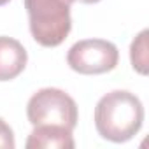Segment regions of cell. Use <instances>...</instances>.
<instances>
[{
    "label": "cell",
    "mask_w": 149,
    "mask_h": 149,
    "mask_svg": "<svg viewBox=\"0 0 149 149\" xmlns=\"http://www.w3.org/2000/svg\"><path fill=\"white\" fill-rule=\"evenodd\" d=\"M119 60L118 47L104 39H84L76 42L67 53V63L72 70L84 76L105 74L116 68Z\"/></svg>",
    "instance_id": "obj_4"
},
{
    "label": "cell",
    "mask_w": 149,
    "mask_h": 149,
    "mask_svg": "<svg viewBox=\"0 0 149 149\" xmlns=\"http://www.w3.org/2000/svg\"><path fill=\"white\" fill-rule=\"evenodd\" d=\"M144 123V107L137 95L116 90L104 95L95 107L97 132L111 142L133 139Z\"/></svg>",
    "instance_id": "obj_1"
},
{
    "label": "cell",
    "mask_w": 149,
    "mask_h": 149,
    "mask_svg": "<svg viewBox=\"0 0 149 149\" xmlns=\"http://www.w3.org/2000/svg\"><path fill=\"white\" fill-rule=\"evenodd\" d=\"M28 121L33 126L39 125H56L74 130L77 125V104L70 95L58 88H42L26 105Z\"/></svg>",
    "instance_id": "obj_3"
},
{
    "label": "cell",
    "mask_w": 149,
    "mask_h": 149,
    "mask_svg": "<svg viewBox=\"0 0 149 149\" xmlns=\"http://www.w3.org/2000/svg\"><path fill=\"white\" fill-rule=\"evenodd\" d=\"M72 130L56 125H39L26 140L28 149H74Z\"/></svg>",
    "instance_id": "obj_6"
},
{
    "label": "cell",
    "mask_w": 149,
    "mask_h": 149,
    "mask_svg": "<svg viewBox=\"0 0 149 149\" xmlns=\"http://www.w3.org/2000/svg\"><path fill=\"white\" fill-rule=\"evenodd\" d=\"M28 61L26 49L13 37H0V81H11L25 70Z\"/></svg>",
    "instance_id": "obj_5"
},
{
    "label": "cell",
    "mask_w": 149,
    "mask_h": 149,
    "mask_svg": "<svg viewBox=\"0 0 149 149\" xmlns=\"http://www.w3.org/2000/svg\"><path fill=\"white\" fill-rule=\"evenodd\" d=\"M147 30H142L132 42L130 46V60H132V67L146 76L147 74Z\"/></svg>",
    "instance_id": "obj_7"
},
{
    "label": "cell",
    "mask_w": 149,
    "mask_h": 149,
    "mask_svg": "<svg viewBox=\"0 0 149 149\" xmlns=\"http://www.w3.org/2000/svg\"><path fill=\"white\" fill-rule=\"evenodd\" d=\"M76 0H25L32 37L44 47L60 46L72 28L70 7Z\"/></svg>",
    "instance_id": "obj_2"
},
{
    "label": "cell",
    "mask_w": 149,
    "mask_h": 149,
    "mask_svg": "<svg viewBox=\"0 0 149 149\" xmlns=\"http://www.w3.org/2000/svg\"><path fill=\"white\" fill-rule=\"evenodd\" d=\"M77 2H81V4H97L100 0H77Z\"/></svg>",
    "instance_id": "obj_9"
},
{
    "label": "cell",
    "mask_w": 149,
    "mask_h": 149,
    "mask_svg": "<svg viewBox=\"0 0 149 149\" xmlns=\"http://www.w3.org/2000/svg\"><path fill=\"white\" fill-rule=\"evenodd\" d=\"M9 0H0V6H4V4H7Z\"/></svg>",
    "instance_id": "obj_10"
},
{
    "label": "cell",
    "mask_w": 149,
    "mask_h": 149,
    "mask_svg": "<svg viewBox=\"0 0 149 149\" xmlns=\"http://www.w3.org/2000/svg\"><path fill=\"white\" fill-rule=\"evenodd\" d=\"M14 133L11 126L0 118V149H14Z\"/></svg>",
    "instance_id": "obj_8"
}]
</instances>
